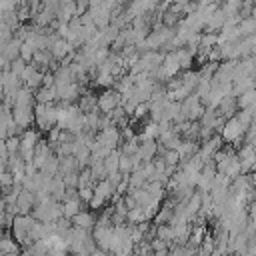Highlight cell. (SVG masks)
Returning a JSON list of instances; mask_svg holds the SVG:
<instances>
[{"label":"cell","instance_id":"1","mask_svg":"<svg viewBox=\"0 0 256 256\" xmlns=\"http://www.w3.org/2000/svg\"><path fill=\"white\" fill-rule=\"evenodd\" d=\"M244 136V128L240 126V122L236 120V116H230L224 124H222V140L226 142H238Z\"/></svg>","mask_w":256,"mask_h":256},{"label":"cell","instance_id":"2","mask_svg":"<svg viewBox=\"0 0 256 256\" xmlns=\"http://www.w3.org/2000/svg\"><path fill=\"white\" fill-rule=\"evenodd\" d=\"M120 92L118 90H110V92H104L98 100H96V108L98 110H102V112H110V110H114L116 106H120Z\"/></svg>","mask_w":256,"mask_h":256},{"label":"cell","instance_id":"3","mask_svg":"<svg viewBox=\"0 0 256 256\" xmlns=\"http://www.w3.org/2000/svg\"><path fill=\"white\" fill-rule=\"evenodd\" d=\"M224 20H226V14H224V12H222V8L218 6V8L212 12V16L208 18V22H206V28H208V32L220 30V28L224 26Z\"/></svg>","mask_w":256,"mask_h":256},{"label":"cell","instance_id":"4","mask_svg":"<svg viewBox=\"0 0 256 256\" xmlns=\"http://www.w3.org/2000/svg\"><path fill=\"white\" fill-rule=\"evenodd\" d=\"M72 222H74V226L76 228H80V230H88L92 224H94V218H92V214L90 212H76L72 218H70Z\"/></svg>","mask_w":256,"mask_h":256},{"label":"cell","instance_id":"5","mask_svg":"<svg viewBox=\"0 0 256 256\" xmlns=\"http://www.w3.org/2000/svg\"><path fill=\"white\" fill-rule=\"evenodd\" d=\"M56 100V88L54 86H40L36 92V102L40 104H52Z\"/></svg>","mask_w":256,"mask_h":256},{"label":"cell","instance_id":"6","mask_svg":"<svg viewBox=\"0 0 256 256\" xmlns=\"http://www.w3.org/2000/svg\"><path fill=\"white\" fill-rule=\"evenodd\" d=\"M238 32H240V36L244 38V36H250V34H254V30H256V20L252 18V16H244L240 22H238Z\"/></svg>","mask_w":256,"mask_h":256},{"label":"cell","instance_id":"7","mask_svg":"<svg viewBox=\"0 0 256 256\" xmlns=\"http://www.w3.org/2000/svg\"><path fill=\"white\" fill-rule=\"evenodd\" d=\"M236 106H238L240 110L254 106V90L250 88V90H244L242 94H238V98H236Z\"/></svg>","mask_w":256,"mask_h":256},{"label":"cell","instance_id":"8","mask_svg":"<svg viewBox=\"0 0 256 256\" xmlns=\"http://www.w3.org/2000/svg\"><path fill=\"white\" fill-rule=\"evenodd\" d=\"M182 158H180V154L176 152V150H170V148H166L164 152H162V162L168 166V168H174V166H178V162H180Z\"/></svg>","mask_w":256,"mask_h":256},{"label":"cell","instance_id":"9","mask_svg":"<svg viewBox=\"0 0 256 256\" xmlns=\"http://www.w3.org/2000/svg\"><path fill=\"white\" fill-rule=\"evenodd\" d=\"M34 52H36V50H34L28 42H22V44H20V50H18V58H22L24 62H30L32 56H34Z\"/></svg>","mask_w":256,"mask_h":256},{"label":"cell","instance_id":"10","mask_svg":"<svg viewBox=\"0 0 256 256\" xmlns=\"http://www.w3.org/2000/svg\"><path fill=\"white\" fill-rule=\"evenodd\" d=\"M16 2L14 0H0V14H4V12H12V10H16Z\"/></svg>","mask_w":256,"mask_h":256},{"label":"cell","instance_id":"11","mask_svg":"<svg viewBox=\"0 0 256 256\" xmlns=\"http://www.w3.org/2000/svg\"><path fill=\"white\" fill-rule=\"evenodd\" d=\"M4 70H8V60L0 54V72H4Z\"/></svg>","mask_w":256,"mask_h":256}]
</instances>
